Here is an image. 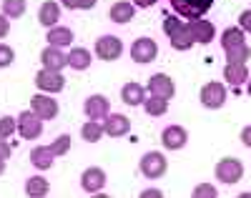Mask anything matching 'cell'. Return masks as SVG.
Wrapping results in <instances>:
<instances>
[{"label":"cell","instance_id":"obj_1","mask_svg":"<svg viewBox=\"0 0 251 198\" xmlns=\"http://www.w3.org/2000/svg\"><path fill=\"white\" fill-rule=\"evenodd\" d=\"M163 33L169 35L174 50H191V48L196 46V40H194V35H191V28H188V23H183L181 15H176V13L163 18Z\"/></svg>","mask_w":251,"mask_h":198},{"label":"cell","instance_id":"obj_2","mask_svg":"<svg viewBox=\"0 0 251 198\" xmlns=\"http://www.w3.org/2000/svg\"><path fill=\"white\" fill-rule=\"evenodd\" d=\"M138 168L149 181H158L161 175H166V171H169V161H166V156L161 150H149V153H143V158L138 161Z\"/></svg>","mask_w":251,"mask_h":198},{"label":"cell","instance_id":"obj_3","mask_svg":"<svg viewBox=\"0 0 251 198\" xmlns=\"http://www.w3.org/2000/svg\"><path fill=\"white\" fill-rule=\"evenodd\" d=\"M176 15L186 18V20H196L203 18L208 10L214 8V0H169Z\"/></svg>","mask_w":251,"mask_h":198},{"label":"cell","instance_id":"obj_4","mask_svg":"<svg viewBox=\"0 0 251 198\" xmlns=\"http://www.w3.org/2000/svg\"><path fill=\"white\" fill-rule=\"evenodd\" d=\"M214 173H216V181H221V183H226V186H234V183H239V181L244 178V163H241L239 158L226 156V158H221V161L216 163Z\"/></svg>","mask_w":251,"mask_h":198},{"label":"cell","instance_id":"obj_5","mask_svg":"<svg viewBox=\"0 0 251 198\" xmlns=\"http://www.w3.org/2000/svg\"><path fill=\"white\" fill-rule=\"evenodd\" d=\"M199 100H201L203 108H208V111H219V108H224V103H226V85L219 83V80L206 83L201 88V93H199Z\"/></svg>","mask_w":251,"mask_h":198},{"label":"cell","instance_id":"obj_6","mask_svg":"<svg viewBox=\"0 0 251 198\" xmlns=\"http://www.w3.org/2000/svg\"><path fill=\"white\" fill-rule=\"evenodd\" d=\"M18 133H20V138H25V141L40 138L43 136V121H40L33 111L18 113Z\"/></svg>","mask_w":251,"mask_h":198},{"label":"cell","instance_id":"obj_7","mask_svg":"<svg viewBox=\"0 0 251 198\" xmlns=\"http://www.w3.org/2000/svg\"><path fill=\"white\" fill-rule=\"evenodd\" d=\"M83 113H86L88 121H106L111 116V100L106 96H88L86 103H83Z\"/></svg>","mask_w":251,"mask_h":198},{"label":"cell","instance_id":"obj_8","mask_svg":"<svg viewBox=\"0 0 251 198\" xmlns=\"http://www.w3.org/2000/svg\"><path fill=\"white\" fill-rule=\"evenodd\" d=\"M30 111L40 118V121H53L55 116H58V100L55 98H50L48 93H35L33 98H30Z\"/></svg>","mask_w":251,"mask_h":198},{"label":"cell","instance_id":"obj_9","mask_svg":"<svg viewBox=\"0 0 251 198\" xmlns=\"http://www.w3.org/2000/svg\"><path fill=\"white\" fill-rule=\"evenodd\" d=\"M106 183H108V175H106V171L103 168H98V166H91V168H86L80 173V188L86 191V193H100L103 188H106Z\"/></svg>","mask_w":251,"mask_h":198},{"label":"cell","instance_id":"obj_10","mask_svg":"<svg viewBox=\"0 0 251 198\" xmlns=\"http://www.w3.org/2000/svg\"><path fill=\"white\" fill-rule=\"evenodd\" d=\"M96 55L100 60H118L123 55V40L118 35H100L96 40Z\"/></svg>","mask_w":251,"mask_h":198},{"label":"cell","instance_id":"obj_11","mask_svg":"<svg viewBox=\"0 0 251 198\" xmlns=\"http://www.w3.org/2000/svg\"><path fill=\"white\" fill-rule=\"evenodd\" d=\"M35 85L40 88L43 93H60L66 88V78L58 71H48V68H40L35 73Z\"/></svg>","mask_w":251,"mask_h":198},{"label":"cell","instance_id":"obj_12","mask_svg":"<svg viewBox=\"0 0 251 198\" xmlns=\"http://www.w3.org/2000/svg\"><path fill=\"white\" fill-rule=\"evenodd\" d=\"M156 55H158V43H156L153 38H138V40H133L131 58H133L136 63L146 65V63L156 60Z\"/></svg>","mask_w":251,"mask_h":198},{"label":"cell","instance_id":"obj_13","mask_svg":"<svg viewBox=\"0 0 251 198\" xmlns=\"http://www.w3.org/2000/svg\"><path fill=\"white\" fill-rule=\"evenodd\" d=\"M161 143L166 150H181L188 143V130L183 125H166L163 133H161Z\"/></svg>","mask_w":251,"mask_h":198},{"label":"cell","instance_id":"obj_14","mask_svg":"<svg viewBox=\"0 0 251 198\" xmlns=\"http://www.w3.org/2000/svg\"><path fill=\"white\" fill-rule=\"evenodd\" d=\"M146 91H149L151 96H158V98H166V100H171L176 96V85L174 80L166 75V73H156L149 78V85H146Z\"/></svg>","mask_w":251,"mask_h":198},{"label":"cell","instance_id":"obj_15","mask_svg":"<svg viewBox=\"0 0 251 198\" xmlns=\"http://www.w3.org/2000/svg\"><path fill=\"white\" fill-rule=\"evenodd\" d=\"M103 130H106V136H111V138H123V136L131 133V118L123 116V113H111L103 121Z\"/></svg>","mask_w":251,"mask_h":198},{"label":"cell","instance_id":"obj_16","mask_svg":"<svg viewBox=\"0 0 251 198\" xmlns=\"http://www.w3.org/2000/svg\"><path fill=\"white\" fill-rule=\"evenodd\" d=\"M188 28H191V35L199 46H208L214 38H216V25L211 20H203V18H196V20H188Z\"/></svg>","mask_w":251,"mask_h":198},{"label":"cell","instance_id":"obj_17","mask_svg":"<svg viewBox=\"0 0 251 198\" xmlns=\"http://www.w3.org/2000/svg\"><path fill=\"white\" fill-rule=\"evenodd\" d=\"M40 63H43V68L48 71H63L68 65V55L63 53V48H55V46H48L43 48V53H40Z\"/></svg>","mask_w":251,"mask_h":198},{"label":"cell","instance_id":"obj_18","mask_svg":"<svg viewBox=\"0 0 251 198\" xmlns=\"http://www.w3.org/2000/svg\"><path fill=\"white\" fill-rule=\"evenodd\" d=\"M108 15H111L113 23L126 25V23H131V20H133V15H136V5L131 3V0H116V3L111 5V10H108Z\"/></svg>","mask_w":251,"mask_h":198},{"label":"cell","instance_id":"obj_19","mask_svg":"<svg viewBox=\"0 0 251 198\" xmlns=\"http://www.w3.org/2000/svg\"><path fill=\"white\" fill-rule=\"evenodd\" d=\"M146 98H149V96H146V88L141 85V83H126L123 88H121V100L126 103V105H143L146 103Z\"/></svg>","mask_w":251,"mask_h":198},{"label":"cell","instance_id":"obj_20","mask_svg":"<svg viewBox=\"0 0 251 198\" xmlns=\"http://www.w3.org/2000/svg\"><path fill=\"white\" fill-rule=\"evenodd\" d=\"M249 68H246V63H226L224 65V80H228L234 88L244 85L249 80Z\"/></svg>","mask_w":251,"mask_h":198},{"label":"cell","instance_id":"obj_21","mask_svg":"<svg viewBox=\"0 0 251 198\" xmlns=\"http://www.w3.org/2000/svg\"><path fill=\"white\" fill-rule=\"evenodd\" d=\"M58 20H60V5L55 0H46L38 10V23L43 28H53V25H58Z\"/></svg>","mask_w":251,"mask_h":198},{"label":"cell","instance_id":"obj_22","mask_svg":"<svg viewBox=\"0 0 251 198\" xmlns=\"http://www.w3.org/2000/svg\"><path fill=\"white\" fill-rule=\"evenodd\" d=\"M46 40H48V46H55V48H68L75 38H73V30H71V28H66V25H53V28H48Z\"/></svg>","mask_w":251,"mask_h":198},{"label":"cell","instance_id":"obj_23","mask_svg":"<svg viewBox=\"0 0 251 198\" xmlns=\"http://www.w3.org/2000/svg\"><path fill=\"white\" fill-rule=\"evenodd\" d=\"M55 161V153L50 150V146H35L30 150V163L38 168V171H48Z\"/></svg>","mask_w":251,"mask_h":198},{"label":"cell","instance_id":"obj_24","mask_svg":"<svg viewBox=\"0 0 251 198\" xmlns=\"http://www.w3.org/2000/svg\"><path fill=\"white\" fill-rule=\"evenodd\" d=\"M91 63H93V55H91V50L88 48H73L71 53H68V68H73V71H88L91 68Z\"/></svg>","mask_w":251,"mask_h":198},{"label":"cell","instance_id":"obj_25","mask_svg":"<svg viewBox=\"0 0 251 198\" xmlns=\"http://www.w3.org/2000/svg\"><path fill=\"white\" fill-rule=\"evenodd\" d=\"M50 193V183L43 175H30L25 181V196L28 198H46Z\"/></svg>","mask_w":251,"mask_h":198},{"label":"cell","instance_id":"obj_26","mask_svg":"<svg viewBox=\"0 0 251 198\" xmlns=\"http://www.w3.org/2000/svg\"><path fill=\"white\" fill-rule=\"evenodd\" d=\"M103 136H106V130H103V121H86L80 125V138L86 143H98Z\"/></svg>","mask_w":251,"mask_h":198},{"label":"cell","instance_id":"obj_27","mask_svg":"<svg viewBox=\"0 0 251 198\" xmlns=\"http://www.w3.org/2000/svg\"><path fill=\"white\" fill-rule=\"evenodd\" d=\"M143 111L149 113L151 118L166 116V113H169V100L158 98V96H149V98H146V103H143Z\"/></svg>","mask_w":251,"mask_h":198},{"label":"cell","instance_id":"obj_28","mask_svg":"<svg viewBox=\"0 0 251 198\" xmlns=\"http://www.w3.org/2000/svg\"><path fill=\"white\" fill-rule=\"evenodd\" d=\"M241 43H246V33L239 28V25H231V28H226L221 33V48H234V46H241Z\"/></svg>","mask_w":251,"mask_h":198},{"label":"cell","instance_id":"obj_29","mask_svg":"<svg viewBox=\"0 0 251 198\" xmlns=\"http://www.w3.org/2000/svg\"><path fill=\"white\" fill-rule=\"evenodd\" d=\"M226 63H246L251 58V48L249 43H241V46H234V48H226Z\"/></svg>","mask_w":251,"mask_h":198},{"label":"cell","instance_id":"obj_30","mask_svg":"<svg viewBox=\"0 0 251 198\" xmlns=\"http://www.w3.org/2000/svg\"><path fill=\"white\" fill-rule=\"evenodd\" d=\"M25 10H28V3H25V0H3V13H5L10 20L23 18Z\"/></svg>","mask_w":251,"mask_h":198},{"label":"cell","instance_id":"obj_31","mask_svg":"<svg viewBox=\"0 0 251 198\" xmlns=\"http://www.w3.org/2000/svg\"><path fill=\"white\" fill-rule=\"evenodd\" d=\"M71 143H73V138H71L68 133H60V136L50 143V150L55 153V158H58V156H66V153L71 150Z\"/></svg>","mask_w":251,"mask_h":198},{"label":"cell","instance_id":"obj_32","mask_svg":"<svg viewBox=\"0 0 251 198\" xmlns=\"http://www.w3.org/2000/svg\"><path fill=\"white\" fill-rule=\"evenodd\" d=\"M191 198H219V193H216V186L214 183H199L191 191Z\"/></svg>","mask_w":251,"mask_h":198},{"label":"cell","instance_id":"obj_33","mask_svg":"<svg viewBox=\"0 0 251 198\" xmlns=\"http://www.w3.org/2000/svg\"><path fill=\"white\" fill-rule=\"evenodd\" d=\"M15 128H18V118L3 116V118H0V138H10L15 133Z\"/></svg>","mask_w":251,"mask_h":198},{"label":"cell","instance_id":"obj_34","mask_svg":"<svg viewBox=\"0 0 251 198\" xmlns=\"http://www.w3.org/2000/svg\"><path fill=\"white\" fill-rule=\"evenodd\" d=\"M96 3L98 0H60V5L68 10H91L96 8Z\"/></svg>","mask_w":251,"mask_h":198},{"label":"cell","instance_id":"obj_35","mask_svg":"<svg viewBox=\"0 0 251 198\" xmlns=\"http://www.w3.org/2000/svg\"><path fill=\"white\" fill-rule=\"evenodd\" d=\"M13 60H15V50L8 46V43H0V68H8Z\"/></svg>","mask_w":251,"mask_h":198},{"label":"cell","instance_id":"obj_36","mask_svg":"<svg viewBox=\"0 0 251 198\" xmlns=\"http://www.w3.org/2000/svg\"><path fill=\"white\" fill-rule=\"evenodd\" d=\"M239 28H241L244 33H251V8L239 15Z\"/></svg>","mask_w":251,"mask_h":198},{"label":"cell","instance_id":"obj_37","mask_svg":"<svg viewBox=\"0 0 251 198\" xmlns=\"http://www.w3.org/2000/svg\"><path fill=\"white\" fill-rule=\"evenodd\" d=\"M8 33H10V18L5 13H0V40H3Z\"/></svg>","mask_w":251,"mask_h":198},{"label":"cell","instance_id":"obj_38","mask_svg":"<svg viewBox=\"0 0 251 198\" xmlns=\"http://www.w3.org/2000/svg\"><path fill=\"white\" fill-rule=\"evenodd\" d=\"M138 198H163V191L161 188H143L138 193Z\"/></svg>","mask_w":251,"mask_h":198},{"label":"cell","instance_id":"obj_39","mask_svg":"<svg viewBox=\"0 0 251 198\" xmlns=\"http://www.w3.org/2000/svg\"><path fill=\"white\" fill-rule=\"evenodd\" d=\"M13 156V146L10 143H5V138H0V158H10Z\"/></svg>","mask_w":251,"mask_h":198},{"label":"cell","instance_id":"obj_40","mask_svg":"<svg viewBox=\"0 0 251 198\" xmlns=\"http://www.w3.org/2000/svg\"><path fill=\"white\" fill-rule=\"evenodd\" d=\"M239 138H241V143H244L246 148H251V125H244V128H241V136H239Z\"/></svg>","mask_w":251,"mask_h":198},{"label":"cell","instance_id":"obj_41","mask_svg":"<svg viewBox=\"0 0 251 198\" xmlns=\"http://www.w3.org/2000/svg\"><path fill=\"white\" fill-rule=\"evenodd\" d=\"M158 0H133V5L136 8H151V5H156Z\"/></svg>","mask_w":251,"mask_h":198},{"label":"cell","instance_id":"obj_42","mask_svg":"<svg viewBox=\"0 0 251 198\" xmlns=\"http://www.w3.org/2000/svg\"><path fill=\"white\" fill-rule=\"evenodd\" d=\"M5 173V158H0V175Z\"/></svg>","mask_w":251,"mask_h":198},{"label":"cell","instance_id":"obj_43","mask_svg":"<svg viewBox=\"0 0 251 198\" xmlns=\"http://www.w3.org/2000/svg\"><path fill=\"white\" fill-rule=\"evenodd\" d=\"M246 93H249V98H251V78L246 80Z\"/></svg>","mask_w":251,"mask_h":198},{"label":"cell","instance_id":"obj_44","mask_svg":"<svg viewBox=\"0 0 251 198\" xmlns=\"http://www.w3.org/2000/svg\"><path fill=\"white\" fill-rule=\"evenodd\" d=\"M91 198H111V196H106V193H93Z\"/></svg>","mask_w":251,"mask_h":198},{"label":"cell","instance_id":"obj_45","mask_svg":"<svg viewBox=\"0 0 251 198\" xmlns=\"http://www.w3.org/2000/svg\"><path fill=\"white\" fill-rule=\"evenodd\" d=\"M236 198H251V193H249V191H244V193H239Z\"/></svg>","mask_w":251,"mask_h":198}]
</instances>
